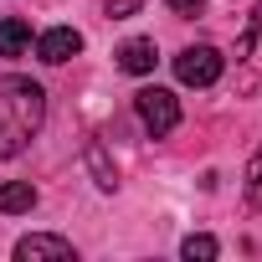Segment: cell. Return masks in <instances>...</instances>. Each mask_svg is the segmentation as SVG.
I'll return each mask as SVG.
<instances>
[{
	"instance_id": "3957f363",
	"label": "cell",
	"mask_w": 262,
	"mask_h": 262,
	"mask_svg": "<svg viewBox=\"0 0 262 262\" xmlns=\"http://www.w3.org/2000/svg\"><path fill=\"white\" fill-rule=\"evenodd\" d=\"M221 67H226V57L216 52V47H185L180 57H175V77L185 82V88H211L216 77H221Z\"/></svg>"
},
{
	"instance_id": "7a4b0ae2",
	"label": "cell",
	"mask_w": 262,
	"mask_h": 262,
	"mask_svg": "<svg viewBox=\"0 0 262 262\" xmlns=\"http://www.w3.org/2000/svg\"><path fill=\"white\" fill-rule=\"evenodd\" d=\"M134 113H139V123L149 128L155 139H165V134L180 128V98L170 88H139L134 93Z\"/></svg>"
},
{
	"instance_id": "6da1fadb",
	"label": "cell",
	"mask_w": 262,
	"mask_h": 262,
	"mask_svg": "<svg viewBox=\"0 0 262 262\" xmlns=\"http://www.w3.org/2000/svg\"><path fill=\"white\" fill-rule=\"evenodd\" d=\"M47 118V93L41 82L11 72V77H0V160H16L31 139H36V128Z\"/></svg>"
},
{
	"instance_id": "4fadbf2b",
	"label": "cell",
	"mask_w": 262,
	"mask_h": 262,
	"mask_svg": "<svg viewBox=\"0 0 262 262\" xmlns=\"http://www.w3.org/2000/svg\"><path fill=\"white\" fill-rule=\"evenodd\" d=\"M165 6H170L175 16H201V6H206V0H165Z\"/></svg>"
},
{
	"instance_id": "8fae6325",
	"label": "cell",
	"mask_w": 262,
	"mask_h": 262,
	"mask_svg": "<svg viewBox=\"0 0 262 262\" xmlns=\"http://www.w3.org/2000/svg\"><path fill=\"white\" fill-rule=\"evenodd\" d=\"M180 252L195 262V257H216L221 247H216V236H185V242H180Z\"/></svg>"
},
{
	"instance_id": "9c48e42d",
	"label": "cell",
	"mask_w": 262,
	"mask_h": 262,
	"mask_svg": "<svg viewBox=\"0 0 262 262\" xmlns=\"http://www.w3.org/2000/svg\"><path fill=\"white\" fill-rule=\"evenodd\" d=\"M82 160H88V170H93V180H98V190H118V170L108 165V149L93 139L88 149H82Z\"/></svg>"
},
{
	"instance_id": "52a82bcc",
	"label": "cell",
	"mask_w": 262,
	"mask_h": 262,
	"mask_svg": "<svg viewBox=\"0 0 262 262\" xmlns=\"http://www.w3.org/2000/svg\"><path fill=\"white\" fill-rule=\"evenodd\" d=\"M31 47V26L21 16H0V57H21Z\"/></svg>"
},
{
	"instance_id": "ba28073f",
	"label": "cell",
	"mask_w": 262,
	"mask_h": 262,
	"mask_svg": "<svg viewBox=\"0 0 262 262\" xmlns=\"http://www.w3.org/2000/svg\"><path fill=\"white\" fill-rule=\"evenodd\" d=\"M36 206V185L31 180H11V185H0V216H21Z\"/></svg>"
},
{
	"instance_id": "5b68a950",
	"label": "cell",
	"mask_w": 262,
	"mask_h": 262,
	"mask_svg": "<svg viewBox=\"0 0 262 262\" xmlns=\"http://www.w3.org/2000/svg\"><path fill=\"white\" fill-rule=\"evenodd\" d=\"M16 257H21V262H47V257L72 262L77 252H72L67 236H41V231H36V236H21V242H16Z\"/></svg>"
},
{
	"instance_id": "277c9868",
	"label": "cell",
	"mask_w": 262,
	"mask_h": 262,
	"mask_svg": "<svg viewBox=\"0 0 262 262\" xmlns=\"http://www.w3.org/2000/svg\"><path fill=\"white\" fill-rule=\"evenodd\" d=\"M77 52H82V31H72V26H52V31L36 41V57H41V62H52V67L72 62Z\"/></svg>"
},
{
	"instance_id": "8992f818",
	"label": "cell",
	"mask_w": 262,
	"mask_h": 262,
	"mask_svg": "<svg viewBox=\"0 0 262 262\" xmlns=\"http://www.w3.org/2000/svg\"><path fill=\"white\" fill-rule=\"evenodd\" d=\"M155 62H160V52H155V41H149V36H134V41H123V47H118V67H123L128 77L155 72Z\"/></svg>"
},
{
	"instance_id": "7c38bea8",
	"label": "cell",
	"mask_w": 262,
	"mask_h": 262,
	"mask_svg": "<svg viewBox=\"0 0 262 262\" xmlns=\"http://www.w3.org/2000/svg\"><path fill=\"white\" fill-rule=\"evenodd\" d=\"M139 6H144V0H103V11H108L113 21H128V16H139Z\"/></svg>"
},
{
	"instance_id": "30bf717a",
	"label": "cell",
	"mask_w": 262,
	"mask_h": 262,
	"mask_svg": "<svg viewBox=\"0 0 262 262\" xmlns=\"http://www.w3.org/2000/svg\"><path fill=\"white\" fill-rule=\"evenodd\" d=\"M247 201H252V206L262 211V149H257V155L247 160Z\"/></svg>"
}]
</instances>
